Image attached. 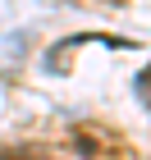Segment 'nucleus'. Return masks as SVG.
<instances>
[{"mask_svg": "<svg viewBox=\"0 0 151 160\" xmlns=\"http://www.w3.org/2000/svg\"><path fill=\"white\" fill-rule=\"evenodd\" d=\"M0 160H55V156L37 142H9V147H0Z\"/></svg>", "mask_w": 151, "mask_h": 160, "instance_id": "obj_1", "label": "nucleus"}, {"mask_svg": "<svg viewBox=\"0 0 151 160\" xmlns=\"http://www.w3.org/2000/svg\"><path fill=\"white\" fill-rule=\"evenodd\" d=\"M138 92H142V96H147V105H151V69H147V73L138 78Z\"/></svg>", "mask_w": 151, "mask_h": 160, "instance_id": "obj_2", "label": "nucleus"}]
</instances>
